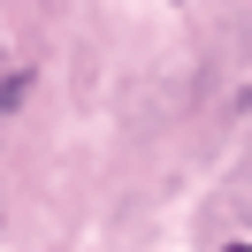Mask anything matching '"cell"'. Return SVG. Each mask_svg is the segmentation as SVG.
I'll return each instance as SVG.
<instances>
[{
    "mask_svg": "<svg viewBox=\"0 0 252 252\" xmlns=\"http://www.w3.org/2000/svg\"><path fill=\"white\" fill-rule=\"evenodd\" d=\"M229 252H252V245H229Z\"/></svg>",
    "mask_w": 252,
    "mask_h": 252,
    "instance_id": "obj_1",
    "label": "cell"
}]
</instances>
